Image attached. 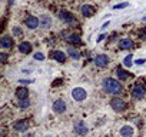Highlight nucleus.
Returning <instances> with one entry per match:
<instances>
[{"mask_svg":"<svg viewBox=\"0 0 146 137\" xmlns=\"http://www.w3.org/2000/svg\"><path fill=\"white\" fill-rule=\"evenodd\" d=\"M53 110H54L56 113H64V110H66V103H64L63 100H56V101L53 103Z\"/></svg>","mask_w":146,"mask_h":137,"instance_id":"obj_9","label":"nucleus"},{"mask_svg":"<svg viewBox=\"0 0 146 137\" xmlns=\"http://www.w3.org/2000/svg\"><path fill=\"white\" fill-rule=\"evenodd\" d=\"M72 96H73V99H75L76 101H82V100L86 99L88 94H86V90H85V89H82V87H76V89H73Z\"/></svg>","mask_w":146,"mask_h":137,"instance_id":"obj_2","label":"nucleus"},{"mask_svg":"<svg viewBox=\"0 0 146 137\" xmlns=\"http://www.w3.org/2000/svg\"><path fill=\"white\" fill-rule=\"evenodd\" d=\"M15 130H17V131H25V130H27V121H26V120H19V121H16V123H15Z\"/></svg>","mask_w":146,"mask_h":137,"instance_id":"obj_15","label":"nucleus"},{"mask_svg":"<svg viewBox=\"0 0 146 137\" xmlns=\"http://www.w3.org/2000/svg\"><path fill=\"white\" fill-rule=\"evenodd\" d=\"M116 74H117V79H119V80H126V79L129 77L127 72H126V70H123L122 67H117V70H116Z\"/></svg>","mask_w":146,"mask_h":137,"instance_id":"obj_18","label":"nucleus"},{"mask_svg":"<svg viewBox=\"0 0 146 137\" xmlns=\"http://www.w3.org/2000/svg\"><path fill=\"white\" fill-rule=\"evenodd\" d=\"M80 12H82V14H83L85 17H90V16L95 13V7H92L90 5H83V6L80 7Z\"/></svg>","mask_w":146,"mask_h":137,"instance_id":"obj_10","label":"nucleus"},{"mask_svg":"<svg viewBox=\"0 0 146 137\" xmlns=\"http://www.w3.org/2000/svg\"><path fill=\"white\" fill-rule=\"evenodd\" d=\"M0 46H2L3 49H10L13 46V39L10 36H3L2 39H0Z\"/></svg>","mask_w":146,"mask_h":137,"instance_id":"obj_8","label":"nucleus"},{"mask_svg":"<svg viewBox=\"0 0 146 137\" xmlns=\"http://www.w3.org/2000/svg\"><path fill=\"white\" fill-rule=\"evenodd\" d=\"M103 89L106 90V93H110V94H119V93H122V84L117 80H115V79H105Z\"/></svg>","mask_w":146,"mask_h":137,"instance_id":"obj_1","label":"nucleus"},{"mask_svg":"<svg viewBox=\"0 0 146 137\" xmlns=\"http://www.w3.org/2000/svg\"><path fill=\"white\" fill-rule=\"evenodd\" d=\"M126 6H127V3H120V5H116L113 9H115V10H117V9H125Z\"/></svg>","mask_w":146,"mask_h":137,"instance_id":"obj_25","label":"nucleus"},{"mask_svg":"<svg viewBox=\"0 0 146 137\" xmlns=\"http://www.w3.org/2000/svg\"><path fill=\"white\" fill-rule=\"evenodd\" d=\"M119 47H120L122 50H125V49H132V47H133V41H132L130 39H122V40L119 41Z\"/></svg>","mask_w":146,"mask_h":137,"instance_id":"obj_14","label":"nucleus"},{"mask_svg":"<svg viewBox=\"0 0 146 137\" xmlns=\"http://www.w3.org/2000/svg\"><path fill=\"white\" fill-rule=\"evenodd\" d=\"M132 96L135 99H142L145 96V86L143 84H136L132 90Z\"/></svg>","mask_w":146,"mask_h":137,"instance_id":"obj_4","label":"nucleus"},{"mask_svg":"<svg viewBox=\"0 0 146 137\" xmlns=\"http://www.w3.org/2000/svg\"><path fill=\"white\" fill-rule=\"evenodd\" d=\"M52 56H53V59L56 60V61H59V63H64V60H66V56H64V53L63 51H53L52 53Z\"/></svg>","mask_w":146,"mask_h":137,"instance_id":"obj_16","label":"nucleus"},{"mask_svg":"<svg viewBox=\"0 0 146 137\" xmlns=\"http://www.w3.org/2000/svg\"><path fill=\"white\" fill-rule=\"evenodd\" d=\"M29 106H30V101H29L27 99H22L20 103H19V107H22V109H26V107H29Z\"/></svg>","mask_w":146,"mask_h":137,"instance_id":"obj_22","label":"nucleus"},{"mask_svg":"<svg viewBox=\"0 0 146 137\" xmlns=\"http://www.w3.org/2000/svg\"><path fill=\"white\" fill-rule=\"evenodd\" d=\"M35 59H36V60H43L44 56H43L42 53H36V54H35Z\"/></svg>","mask_w":146,"mask_h":137,"instance_id":"obj_26","label":"nucleus"},{"mask_svg":"<svg viewBox=\"0 0 146 137\" xmlns=\"http://www.w3.org/2000/svg\"><path fill=\"white\" fill-rule=\"evenodd\" d=\"M67 40H69V43H70V44H79V43H80V36H79V34H76V33H73V34H70V36H69V39H67Z\"/></svg>","mask_w":146,"mask_h":137,"instance_id":"obj_19","label":"nucleus"},{"mask_svg":"<svg viewBox=\"0 0 146 137\" xmlns=\"http://www.w3.org/2000/svg\"><path fill=\"white\" fill-rule=\"evenodd\" d=\"M110 106H112V109H113L115 111H123V110L126 109V103H125L122 99H113V100L110 101Z\"/></svg>","mask_w":146,"mask_h":137,"instance_id":"obj_3","label":"nucleus"},{"mask_svg":"<svg viewBox=\"0 0 146 137\" xmlns=\"http://www.w3.org/2000/svg\"><path fill=\"white\" fill-rule=\"evenodd\" d=\"M105 37H106V34H105V33H103V34H100V36L98 37V41H102V40H103Z\"/></svg>","mask_w":146,"mask_h":137,"instance_id":"obj_28","label":"nucleus"},{"mask_svg":"<svg viewBox=\"0 0 146 137\" xmlns=\"http://www.w3.org/2000/svg\"><path fill=\"white\" fill-rule=\"evenodd\" d=\"M108 63H109V57L106 54H99L95 57V64L98 67H105V66H108Z\"/></svg>","mask_w":146,"mask_h":137,"instance_id":"obj_5","label":"nucleus"},{"mask_svg":"<svg viewBox=\"0 0 146 137\" xmlns=\"http://www.w3.org/2000/svg\"><path fill=\"white\" fill-rule=\"evenodd\" d=\"M75 130H76L80 136H86V134H88V127H86L85 123H82V121H79V123L75 124Z\"/></svg>","mask_w":146,"mask_h":137,"instance_id":"obj_11","label":"nucleus"},{"mask_svg":"<svg viewBox=\"0 0 146 137\" xmlns=\"http://www.w3.org/2000/svg\"><path fill=\"white\" fill-rule=\"evenodd\" d=\"M27 94H29V90L26 87H20L16 90V96L22 100V99H27Z\"/></svg>","mask_w":146,"mask_h":137,"instance_id":"obj_17","label":"nucleus"},{"mask_svg":"<svg viewBox=\"0 0 146 137\" xmlns=\"http://www.w3.org/2000/svg\"><path fill=\"white\" fill-rule=\"evenodd\" d=\"M145 60H136V64H143Z\"/></svg>","mask_w":146,"mask_h":137,"instance_id":"obj_30","label":"nucleus"},{"mask_svg":"<svg viewBox=\"0 0 146 137\" xmlns=\"http://www.w3.org/2000/svg\"><path fill=\"white\" fill-rule=\"evenodd\" d=\"M143 20H145V22H146V17H143Z\"/></svg>","mask_w":146,"mask_h":137,"instance_id":"obj_31","label":"nucleus"},{"mask_svg":"<svg viewBox=\"0 0 146 137\" xmlns=\"http://www.w3.org/2000/svg\"><path fill=\"white\" fill-rule=\"evenodd\" d=\"M40 22H42V26L43 27H49L50 26V17L49 16H42Z\"/></svg>","mask_w":146,"mask_h":137,"instance_id":"obj_21","label":"nucleus"},{"mask_svg":"<svg viewBox=\"0 0 146 137\" xmlns=\"http://www.w3.org/2000/svg\"><path fill=\"white\" fill-rule=\"evenodd\" d=\"M19 50H20L23 54H29V53L32 51V44L27 43V41H22V43L19 44Z\"/></svg>","mask_w":146,"mask_h":137,"instance_id":"obj_12","label":"nucleus"},{"mask_svg":"<svg viewBox=\"0 0 146 137\" xmlns=\"http://www.w3.org/2000/svg\"><path fill=\"white\" fill-rule=\"evenodd\" d=\"M25 23H26V26H27L29 29H36V27L39 26L40 20H39L37 17H35V16H29V17H26Z\"/></svg>","mask_w":146,"mask_h":137,"instance_id":"obj_6","label":"nucleus"},{"mask_svg":"<svg viewBox=\"0 0 146 137\" xmlns=\"http://www.w3.org/2000/svg\"><path fill=\"white\" fill-rule=\"evenodd\" d=\"M123 64H125L126 67H130V66H132V56H130V54L123 59Z\"/></svg>","mask_w":146,"mask_h":137,"instance_id":"obj_23","label":"nucleus"},{"mask_svg":"<svg viewBox=\"0 0 146 137\" xmlns=\"http://www.w3.org/2000/svg\"><path fill=\"white\" fill-rule=\"evenodd\" d=\"M120 136L122 137H133V128L130 126H123L120 128Z\"/></svg>","mask_w":146,"mask_h":137,"instance_id":"obj_13","label":"nucleus"},{"mask_svg":"<svg viewBox=\"0 0 146 137\" xmlns=\"http://www.w3.org/2000/svg\"><path fill=\"white\" fill-rule=\"evenodd\" d=\"M10 2H13V0H10Z\"/></svg>","mask_w":146,"mask_h":137,"instance_id":"obj_32","label":"nucleus"},{"mask_svg":"<svg viewBox=\"0 0 146 137\" xmlns=\"http://www.w3.org/2000/svg\"><path fill=\"white\" fill-rule=\"evenodd\" d=\"M67 53H69V56L72 57V59H75V60H78V59H80V53L78 51V50H75L73 47H69V50H67Z\"/></svg>","mask_w":146,"mask_h":137,"instance_id":"obj_20","label":"nucleus"},{"mask_svg":"<svg viewBox=\"0 0 146 137\" xmlns=\"http://www.w3.org/2000/svg\"><path fill=\"white\" fill-rule=\"evenodd\" d=\"M6 57H7V56H6L5 53H2V54H0V60H2V61H6Z\"/></svg>","mask_w":146,"mask_h":137,"instance_id":"obj_27","label":"nucleus"},{"mask_svg":"<svg viewBox=\"0 0 146 137\" xmlns=\"http://www.w3.org/2000/svg\"><path fill=\"white\" fill-rule=\"evenodd\" d=\"M19 82H20V83H32L33 80H19Z\"/></svg>","mask_w":146,"mask_h":137,"instance_id":"obj_29","label":"nucleus"},{"mask_svg":"<svg viewBox=\"0 0 146 137\" xmlns=\"http://www.w3.org/2000/svg\"><path fill=\"white\" fill-rule=\"evenodd\" d=\"M13 33H15L16 36H22V34H23V30L19 29V27H13Z\"/></svg>","mask_w":146,"mask_h":137,"instance_id":"obj_24","label":"nucleus"},{"mask_svg":"<svg viewBox=\"0 0 146 137\" xmlns=\"http://www.w3.org/2000/svg\"><path fill=\"white\" fill-rule=\"evenodd\" d=\"M59 17H60V20H63L64 23H70V22L75 20L73 14H72V13H69L67 10H60V12H59Z\"/></svg>","mask_w":146,"mask_h":137,"instance_id":"obj_7","label":"nucleus"}]
</instances>
